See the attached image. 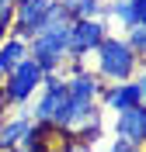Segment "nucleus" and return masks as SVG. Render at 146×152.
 <instances>
[{"mask_svg": "<svg viewBox=\"0 0 146 152\" xmlns=\"http://www.w3.org/2000/svg\"><path fill=\"white\" fill-rule=\"evenodd\" d=\"M90 56H94V76L101 83H118V80L136 76L139 73V59H143L125 45V38H115L111 31L97 42V48Z\"/></svg>", "mask_w": 146, "mask_h": 152, "instance_id": "obj_1", "label": "nucleus"}, {"mask_svg": "<svg viewBox=\"0 0 146 152\" xmlns=\"http://www.w3.org/2000/svg\"><path fill=\"white\" fill-rule=\"evenodd\" d=\"M63 111H66V76L63 73H42V83L35 90V97H31V118L59 128Z\"/></svg>", "mask_w": 146, "mask_h": 152, "instance_id": "obj_2", "label": "nucleus"}, {"mask_svg": "<svg viewBox=\"0 0 146 152\" xmlns=\"http://www.w3.org/2000/svg\"><path fill=\"white\" fill-rule=\"evenodd\" d=\"M39 83H42L39 62H35L31 56H24L18 66H10L7 73H4V100H7V107H24V104H31V97H35V90H39Z\"/></svg>", "mask_w": 146, "mask_h": 152, "instance_id": "obj_3", "label": "nucleus"}, {"mask_svg": "<svg viewBox=\"0 0 146 152\" xmlns=\"http://www.w3.org/2000/svg\"><path fill=\"white\" fill-rule=\"evenodd\" d=\"M104 35H108L104 18H73L70 21V35H66V56L70 59H87Z\"/></svg>", "mask_w": 146, "mask_h": 152, "instance_id": "obj_4", "label": "nucleus"}, {"mask_svg": "<svg viewBox=\"0 0 146 152\" xmlns=\"http://www.w3.org/2000/svg\"><path fill=\"white\" fill-rule=\"evenodd\" d=\"M146 100V73L143 76H129V80H118V83H104L101 86V97H97V107L104 111H125V107H136Z\"/></svg>", "mask_w": 146, "mask_h": 152, "instance_id": "obj_5", "label": "nucleus"}, {"mask_svg": "<svg viewBox=\"0 0 146 152\" xmlns=\"http://www.w3.org/2000/svg\"><path fill=\"white\" fill-rule=\"evenodd\" d=\"M49 7H52V0H14V21H10V35H18L28 42L35 31H39V24L45 21Z\"/></svg>", "mask_w": 146, "mask_h": 152, "instance_id": "obj_6", "label": "nucleus"}, {"mask_svg": "<svg viewBox=\"0 0 146 152\" xmlns=\"http://www.w3.org/2000/svg\"><path fill=\"white\" fill-rule=\"evenodd\" d=\"M115 135H118V138H129V142H136V145H143L146 142V104L115 111Z\"/></svg>", "mask_w": 146, "mask_h": 152, "instance_id": "obj_7", "label": "nucleus"}, {"mask_svg": "<svg viewBox=\"0 0 146 152\" xmlns=\"http://www.w3.org/2000/svg\"><path fill=\"white\" fill-rule=\"evenodd\" d=\"M104 21H118L122 28H132V24H143L146 21V0H111L101 10Z\"/></svg>", "mask_w": 146, "mask_h": 152, "instance_id": "obj_8", "label": "nucleus"}, {"mask_svg": "<svg viewBox=\"0 0 146 152\" xmlns=\"http://www.w3.org/2000/svg\"><path fill=\"white\" fill-rule=\"evenodd\" d=\"M31 128V114H10V118H0V152H10L24 142V135Z\"/></svg>", "mask_w": 146, "mask_h": 152, "instance_id": "obj_9", "label": "nucleus"}, {"mask_svg": "<svg viewBox=\"0 0 146 152\" xmlns=\"http://www.w3.org/2000/svg\"><path fill=\"white\" fill-rule=\"evenodd\" d=\"M24 56H28V42L18 38V35H7L0 42V73H7L10 66H18Z\"/></svg>", "mask_w": 146, "mask_h": 152, "instance_id": "obj_10", "label": "nucleus"}, {"mask_svg": "<svg viewBox=\"0 0 146 152\" xmlns=\"http://www.w3.org/2000/svg\"><path fill=\"white\" fill-rule=\"evenodd\" d=\"M70 18H101L104 0H59Z\"/></svg>", "mask_w": 146, "mask_h": 152, "instance_id": "obj_11", "label": "nucleus"}, {"mask_svg": "<svg viewBox=\"0 0 146 152\" xmlns=\"http://www.w3.org/2000/svg\"><path fill=\"white\" fill-rule=\"evenodd\" d=\"M125 45L132 48L136 56H146V21H143V24L125 28Z\"/></svg>", "mask_w": 146, "mask_h": 152, "instance_id": "obj_12", "label": "nucleus"}, {"mask_svg": "<svg viewBox=\"0 0 146 152\" xmlns=\"http://www.w3.org/2000/svg\"><path fill=\"white\" fill-rule=\"evenodd\" d=\"M14 0H0V42L10 35V21H14Z\"/></svg>", "mask_w": 146, "mask_h": 152, "instance_id": "obj_13", "label": "nucleus"}, {"mask_svg": "<svg viewBox=\"0 0 146 152\" xmlns=\"http://www.w3.org/2000/svg\"><path fill=\"white\" fill-rule=\"evenodd\" d=\"M52 152H90V145L87 142H77V138H70V135H63V142H56Z\"/></svg>", "mask_w": 146, "mask_h": 152, "instance_id": "obj_14", "label": "nucleus"}, {"mask_svg": "<svg viewBox=\"0 0 146 152\" xmlns=\"http://www.w3.org/2000/svg\"><path fill=\"white\" fill-rule=\"evenodd\" d=\"M143 145H136V142H129V138H118L115 135V142L108 145V152H139Z\"/></svg>", "mask_w": 146, "mask_h": 152, "instance_id": "obj_15", "label": "nucleus"}, {"mask_svg": "<svg viewBox=\"0 0 146 152\" xmlns=\"http://www.w3.org/2000/svg\"><path fill=\"white\" fill-rule=\"evenodd\" d=\"M10 152H31V149H28V145H18V149H10Z\"/></svg>", "mask_w": 146, "mask_h": 152, "instance_id": "obj_16", "label": "nucleus"}, {"mask_svg": "<svg viewBox=\"0 0 146 152\" xmlns=\"http://www.w3.org/2000/svg\"><path fill=\"white\" fill-rule=\"evenodd\" d=\"M0 97H4V73H0Z\"/></svg>", "mask_w": 146, "mask_h": 152, "instance_id": "obj_17", "label": "nucleus"}]
</instances>
